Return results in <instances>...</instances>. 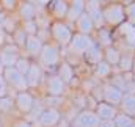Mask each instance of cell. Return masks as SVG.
I'll return each instance as SVG.
<instances>
[{
    "instance_id": "obj_4",
    "label": "cell",
    "mask_w": 135,
    "mask_h": 127,
    "mask_svg": "<svg viewBox=\"0 0 135 127\" xmlns=\"http://www.w3.org/2000/svg\"><path fill=\"white\" fill-rule=\"evenodd\" d=\"M71 49L74 50V52H77V53H85L91 46H93V41L86 36V35H75V36H72L71 38Z\"/></svg>"
},
{
    "instance_id": "obj_25",
    "label": "cell",
    "mask_w": 135,
    "mask_h": 127,
    "mask_svg": "<svg viewBox=\"0 0 135 127\" xmlns=\"http://www.w3.org/2000/svg\"><path fill=\"white\" fill-rule=\"evenodd\" d=\"M54 13H55L58 17L65 16V14L68 13V5H66V2H57V3H55V6H54Z\"/></svg>"
},
{
    "instance_id": "obj_5",
    "label": "cell",
    "mask_w": 135,
    "mask_h": 127,
    "mask_svg": "<svg viewBox=\"0 0 135 127\" xmlns=\"http://www.w3.org/2000/svg\"><path fill=\"white\" fill-rule=\"evenodd\" d=\"M102 16L108 24H119L124 19V9L119 5H112L102 13Z\"/></svg>"
},
{
    "instance_id": "obj_26",
    "label": "cell",
    "mask_w": 135,
    "mask_h": 127,
    "mask_svg": "<svg viewBox=\"0 0 135 127\" xmlns=\"http://www.w3.org/2000/svg\"><path fill=\"white\" fill-rule=\"evenodd\" d=\"M132 119L129 116H118L116 118V123H115V127H132Z\"/></svg>"
},
{
    "instance_id": "obj_29",
    "label": "cell",
    "mask_w": 135,
    "mask_h": 127,
    "mask_svg": "<svg viewBox=\"0 0 135 127\" xmlns=\"http://www.w3.org/2000/svg\"><path fill=\"white\" fill-rule=\"evenodd\" d=\"M14 41L17 46H25V41H27V33L24 30H17L14 32Z\"/></svg>"
},
{
    "instance_id": "obj_3",
    "label": "cell",
    "mask_w": 135,
    "mask_h": 127,
    "mask_svg": "<svg viewBox=\"0 0 135 127\" xmlns=\"http://www.w3.org/2000/svg\"><path fill=\"white\" fill-rule=\"evenodd\" d=\"M39 57H41V63L44 64V66H47V67L55 66V64L58 63V60H60L58 50L54 46H42V50H41Z\"/></svg>"
},
{
    "instance_id": "obj_30",
    "label": "cell",
    "mask_w": 135,
    "mask_h": 127,
    "mask_svg": "<svg viewBox=\"0 0 135 127\" xmlns=\"http://www.w3.org/2000/svg\"><path fill=\"white\" fill-rule=\"evenodd\" d=\"M96 72H98V75H108V72H110V66L108 63H105V61H99L98 63V69H96Z\"/></svg>"
},
{
    "instance_id": "obj_15",
    "label": "cell",
    "mask_w": 135,
    "mask_h": 127,
    "mask_svg": "<svg viewBox=\"0 0 135 127\" xmlns=\"http://www.w3.org/2000/svg\"><path fill=\"white\" fill-rule=\"evenodd\" d=\"M83 9H85L83 0H74L72 5H71V8H69V11H68V17L71 21H77L83 14Z\"/></svg>"
},
{
    "instance_id": "obj_40",
    "label": "cell",
    "mask_w": 135,
    "mask_h": 127,
    "mask_svg": "<svg viewBox=\"0 0 135 127\" xmlns=\"http://www.w3.org/2000/svg\"><path fill=\"white\" fill-rule=\"evenodd\" d=\"M3 17H5V16H3V13H2V9H0V22L3 21Z\"/></svg>"
},
{
    "instance_id": "obj_31",
    "label": "cell",
    "mask_w": 135,
    "mask_h": 127,
    "mask_svg": "<svg viewBox=\"0 0 135 127\" xmlns=\"http://www.w3.org/2000/svg\"><path fill=\"white\" fill-rule=\"evenodd\" d=\"M22 30L27 33V36H33L35 32H36V25H35L33 21H25V24H24V28H22Z\"/></svg>"
},
{
    "instance_id": "obj_23",
    "label": "cell",
    "mask_w": 135,
    "mask_h": 127,
    "mask_svg": "<svg viewBox=\"0 0 135 127\" xmlns=\"http://www.w3.org/2000/svg\"><path fill=\"white\" fill-rule=\"evenodd\" d=\"M123 107H124V110L129 115H134L135 113V97L134 96H126L124 100H123Z\"/></svg>"
},
{
    "instance_id": "obj_6",
    "label": "cell",
    "mask_w": 135,
    "mask_h": 127,
    "mask_svg": "<svg viewBox=\"0 0 135 127\" xmlns=\"http://www.w3.org/2000/svg\"><path fill=\"white\" fill-rule=\"evenodd\" d=\"M99 124L101 119L98 118V115L91 111H83L75 119V127H99Z\"/></svg>"
},
{
    "instance_id": "obj_39",
    "label": "cell",
    "mask_w": 135,
    "mask_h": 127,
    "mask_svg": "<svg viewBox=\"0 0 135 127\" xmlns=\"http://www.w3.org/2000/svg\"><path fill=\"white\" fill-rule=\"evenodd\" d=\"M3 71H5V66L2 64V61H0V74H3Z\"/></svg>"
},
{
    "instance_id": "obj_36",
    "label": "cell",
    "mask_w": 135,
    "mask_h": 127,
    "mask_svg": "<svg viewBox=\"0 0 135 127\" xmlns=\"http://www.w3.org/2000/svg\"><path fill=\"white\" fill-rule=\"evenodd\" d=\"M5 38H6V32L0 27V46L3 47V44H5Z\"/></svg>"
},
{
    "instance_id": "obj_34",
    "label": "cell",
    "mask_w": 135,
    "mask_h": 127,
    "mask_svg": "<svg viewBox=\"0 0 135 127\" xmlns=\"http://www.w3.org/2000/svg\"><path fill=\"white\" fill-rule=\"evenodd\" d=\"M2 6L6 9H14L16 8V0H2Z\"/></svg>"
},
{
    "instance_id": "obj_2",
    "label": "cell",
    "mask_w": 135,
    "mask_h": 127,
    "mask_svg": "<svg viewBox=\"0 0 135 127\" xmlns=\"http://www.w3.org/2000/svg\"><path fill=\"white\" fill-rule=\"evenodd\" d=\"M19 49L14 44H5L0 50V61L5 67H14L19 60Z\"/></svg>"
},
{
    "instance_id": "obj_37",
    "label": "cell",
    "mask_w": 135,
    "mask_h": 127,
    "mask_svg": "<svg viewBox=\"0 0 135 127\" xmlns=\"http://www.w3.org/2000/svg\"><path fill=\"white\" fill-rule=\"evenodd\" d=\"M99 127H115V123H112V121H102Z\"/></svg>"
},
{
    "instance_id": "obj_13",
    "label": "cell",
    "mask_w": 135,
    "mask_h": 127,
    "mask_svg": "<svg viewBox=\"0 0 135 127\" xmlns=\"http://www.w3.org/2000/svg\"><path fill=\"white\" fill-rule=\"evenodd\" d=\"M47 90L52 96H60L65 90V82L60 79V77H50L49 82H47Z\"/></svg>"
},
{
    "instance_id": "obj_24",
    "label": "cell",
    "mask_w": 135,
    "mask_h": 127,
    "mask_svg": "<svg viewBox=\"0 0 135 127\" xmlns=\"http://www.w3.org/2000/svg\"><path fill=\"white\" fill-rule=\"evenodd\" d=\"M30 64H32V63H30L27 58H19L14 67H16L21 74H24V75H25V74H27V71H28V67H30Z\"/></svg>"
},
{
    "instance_id": "obj_21",
    "label": "cell",
    "mask_w": 135,
    "mask_h": 127,
    "mask_svg": "<svg viewBox=\"0 0 135 127\" xmlns=\"http://www.w3.org/2000/svg\"><path fill=\"white\" fill-rule=\"evenodd\" d=\"M0 24H2L0 27H2L6 33H14L16 32V21H14V17H3V21H2Z\"/></svg>"
},
{
    "instance_id": "obj_9",
    "label": "cell",
    "mask_w": 135,
    "mask_h": 127,
    "mask_svg": "<svg viewBox=\"0 0 135 127\" xmlns=\"http://www.w3.org/2000/svg\"><path fill=\"white\" fill-rule=\"evenodd\" d=\"M85 8H86V14L93 19V24L94 25H101L102 21H104V16H102V11L99 8V2L98 0H90L85 5Z\"/></svg>"
},
{
    "instance_id": "obj_22",
    "label": "cell",
    "mask_w": 135,
    "mask_h": 127,
    "mask_svg": "<svg viewBox=\"0 0 135 127\" xmlns=\"http://www.w3.org/2000/svg\"><path fill=\"white\" fill-rule=\"evenodd\" d=\"M58 74H60V79H61L63 82H69V80L72 79V67L66 63L61 64L60 69H58Z\"/></svg>"
},
{
    "instance_id": "obj_41",
    "label": "cell",
    "mask_w": 135,
    "mask_h": 127,
    "mask_svg": "<svg viewBox=\"0 0 135 127\" xmlns=\"http://www.w3.org/2000/svg\"><path fill=\"white\" fill-rule=\"evenodd\" d=\"M134 66H135V63H134Z\"/></svg>"
},
{
    "instance_id": "obj_19",
    "label": "cell",
    "mask_w": 135,
    "mask_h": 127,
    "mask_svg": "<svg viewBox=\"0 0 135 127\" xmlns=\"http://www.w3.org/2000/svg\"><path fill=\"white\" fill-rule=\"evenodd\" d=\"M21 16L24 21H33L35 17V6L32 3H24L21 6Z\"/></svg>"
},
{
    "instance_id": "obj_38",
    "label": "cell",
    "mask_w": 135,
    "mask_h": 127,
    "mask_svg": "<svg viewBox=\"0 0 135 127\" xmlns=\"http://www.w3.org/2000/svg\"><path fill=\"white\" fill-rule=\"evenodd\" d=\"M14 127H32L27 121H19V123H16V126Z\"/></svg>"
},
{
    "instance_id": "obj_7",
    "label": "cell",
    "mask_w": 135,
    "mask_h": 127,
    "mask_svg": "<svg viewBox=\"0 0 135 127\" xmlns=\"http://www.w3.org/2000/svg\"><path fill=\"white\" fill-rule=\"evenodd\" d=\"M52 35H54V38L60 44H68L71 41V38H72L71 30L68 28L65 24H61V22H57V24L52 25Z\"/></svg>"
},
{
    "instance_id": "obj_18",
    "label": "cell",
    "mask_w": 135,
    "mask_h": 127,
    "mask_svg": "<svg viewBox=\"0 0 135 127\" xmlns=\"http://www.w3.org/2000/svg\"><path fill=\"white\" fill-rule=\"evenodd\" d=\"M85 57H86V61L88 63H99V60H101V50H99V47L93 44L85 52Z\"/></svg>"
},
{
    "instance_id": "obj_14",
    "label": "cell",
    "mask_w": 135,
    "mask_h": 127,
    "mask_svg": "<svg viewBox=\"0 0 135 127\" xmlns=\"http://www.w3.org/2000/svg\"><path fill=\"white\" fill-rule=\"evenodd\" d=\"M77 27H79V30L82 32V35H86V33H90L94 28V24H93V19H91L86 13H83V14L77 19Z\"/></svg>"
},
{
    "instance_id": "obj_8",
    "label": "cell",
    "mask_w": 135,
    "mask_h": 127,
    "mask_svg": "<svg viewBox=\"0 0 135 127\" xmlns=\"http://www.w3.org/2000/svg\"><path fill=\"white\" fill-rule=\"evenodd\" d=\"M16 105H17V108L21 111L28 113V111H32V108L35 107V100H33V97H32L30 93L21 91V93H17V96H16Z\"/></svg>"
},
{
    "instance_id": "obj_11",
    "label": "cell",
    "mask_w": 135,
    "mask_h": 127,
    "mask_svg": "<svg viewBox=\"0 0 135 127\" xmlns=\"http://www.w3.org/2000/svg\"><path fill=\"white\" fill-rule=\"evenodd\" d=\"M60 121V113L55 108H49L41 115V124L44 127H52Z\"/></svg>"
},
{
    "instance_id": "obj_20",
    "label": "cell",
    "mask_w": 135,
    "mask_h": 127,
    "mask_svg": "<svg viewBox=\"0 0 135 127\" xmlns=\"http://www.w3.org/2000/svg\"><path fill=\"white\" fill-rule=\"evenodd\" d=\"M105 58H107V61L108 64H116L119 63V60H121V57H119V52L116 50V49H113V47H108L107 50H105Z\"/></svg>"
},
{
    "instance_id": "obj_10",
    "label": "cell",
    "mask_w": 135,
    "mask_h": 127,
    "mask_svg": "<svg viewBox=\"0 0 135 127\" xmlns=\"http://www.w3.org/2000/svg\"><path fill=\"white\" fill-rule=\"evenodd\" d=\"M41 75H42V71H41V66L36 63H32L27 74H25V80H27V85L28 86H38L39 82H41Z\"/></svg>"
},
{
    "instance_id": "obj_27",
    "label": "cell",
    "mask_w": 135,
    "mask_h": 127,
    "mask_svg": "<svg viewBox=\"0 0 135 127\" xmlns=\"http://www.w3.org/2000/svg\"><path fill=\"white\" fill-rule=\"evenodd\" d=\"M126 35V39L129 42V46H135V28L131 25H126V30H123Z\"/></svg>"
},
{
    "instance_id": "obj_12",
    "label": "cell",
    "mask_w": 135,
    "mask_h": 127,
    "mask_svg": "<svg viewBox=\"0 0 135 127\" xmlns=\"http://www.w3.org/2000/svg\"><path fill=\"white\" fill-rule=\"evenodd\" d=\"M25 49H27V52L30 53V55H39L41 53V50H42V42H41V39L38 38V36H27V41H25Z\"/></svg>"
},
{
    "instance_id": "obj_28",
    "label": "cell",
    "mask_w": 135,
    "mask_h": 127,
    "mask_svg": "<svg viewBox=\"0 0 135 127\" xmlns=\"http://www.w3.org/2000/svg\"><path fill=\"white\" fill-rule=\"evenodd\" d=\"M14 107V104H13V100L9 99V97H0V110L2 111H9L11 108Z\"/></svg>"
},
{
    "instance_id": "obj_33",
    "label": "cell",
    "mask_w": 135,
    "mask_h": 127,
    "mask_svg": "<svg viewBox=\"0 0 135 127\" xmlns=\"http://www.w3.org/2000/svg\"><path fill=\"white\" fill-rule=\"evenodd\" d=\"M119 61H121V67H123V69H124V71H127V69H131V67H132V58H131V57H124V58H123V60H119Z\"/></svg>"
},
{
    "instance_id": "obj_35",
    "label": "cell",
    "mask_w": 135,
    "mask_h": 127,
    "mask_svg": "<svg viewBox=\"0 0 135 127\" xmlns=\"http://www.w3.org/2000/svg\"><path fill=\"white\" fill-rule=\"evenodd\" d=\"M126 13H127L129 19H131V21H134V22H135V3H132V5H129V6H127Z\"/></svg>"
},
{
    "instance_id": "obj_17",
    "label": "cell",
    "mask_w": 135,
    "mask_h": 127,
    "mask_svg": "<svg viewBox=\"0 0 135 127\" xmlns=\"http://www.w3.org/2000/svg\"><path fill=\"white\" fill-rule=\"evenodd\" d=\"M104 96H105V99H107L108 102H112V104H118V102L121 100V91H119L118 88L112 86V85H108V86L104 88Z\"/></svg>"
},
{
    "instance_id": "obj_16",
    "label": "cell",
    "mask_w": 135,
    "mask_h": 127,
    "mask_svg": "<svg viewBox=\"0 0 135 127\" xmlns=\"http://www.w3.org/2000/svg\"><path fill=\"white\" fill-rule=\"evenodd\" d=\"M115 116V108L108 104H99L98 107V118L104 121H112V118Z\"/></svg>"
},
{
    "instance_id": "obj_32",
    "label": "cell",
    "mask_w": 135,
    "mask_h": 127,
    "mask_svg": "<svg viewBox=\"0 0 135 127\" xmlns=\"http://www.w3.org/2000/svg\"><path fill=\"white\" fill-rule=\"evenodd\" d=\"M6 91H8V83L3 79V75L0 74V97H5L6 96Z\"/></svg>"
},
{
    "instance_id": "obj_1",
    "label": "cell",
    "mask_w": 135,
    "mask_h": 127,
    "mask_svg": "<svg viewBox=\"0 0 135 127\" xmlns=\"http://www.w3.org/2000/svg\"><path fill=\"white\" fill-rule=\"evenodd\" d=\"M3 79L6 80V83H9V85H13L16 90H19V91H25L27 88H28V85H27V80H25V75L24 74H21L16 67H5V71H3Z\"/></svg>"
}]
</instances>
